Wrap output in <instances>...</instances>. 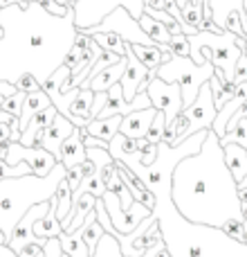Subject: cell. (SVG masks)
<instances>
[{
	"mask_svg": "<svg viewBox=\"0 0 247 257\" xmlns=\"http://www.w3.org/2000/svg\"><path fill=\"white\" fill-rule=\"evenodd\" d=\"M0 81L16 84L32 75L43 84L66 63L74 48V12L58 18L40 3H18L0 9Z\"/></svg>",
	"mask_w": 247,
	"mask_h": 257,
	"instance_id": "6da1fadb",
	"label": "cell"
},
{
	"mask_svg": "<svg viewBox=\"0 0 247 257\" xmlns=\"http://www.w3.org/2000/svg\"><path fill=\"white\" fill-rule=\"evenodd\" d=\"M171 201L186 221L198 226L222 230L225 223L243 219L238 183L227 169L220 138L214 131L207 133L198 154L173 169Z\"/></svg>",
	"mask_w": 247,
	"mask_h": 257,
	"instance_id": "7a4b0ae2",
	"label": "cell"
},
{
	"mask_svg": "<svg viewBox=\"0 0 247 257\" xmlns=\"http://www.w3.org/2000/svg\"><path fill=\"white\" fill-rule=\"evenodd\" d=\"M66 174L68 169L58 163L45 178L30 174V176L0 181V230L7 239L12 237L16 223L27 214V210L54 199L58 185L66 181Z\"/></svg>",
	"mask_w": 247,
	"mask_h": 257,
	"instance_id": "3957f363",
	"label": "cell"
},
{
	"mask_svg": "<svg viewBox=\"0 0 247 257\" xmlns=\"http://www.w3.org/2000/svg\"><path fill=\"white\" fill-rule=\"evenodd\" d=\"M238 36L232 32H222V34H214V32H198V34L189 36V59L196 66H204L212 63L214 68L222 70L225 81L234 84V70L238 63L243 50L236 45Z\"/></svg>",
	"mask_w": 247,
	"mask_h": 257,
	"instance_id": "277c9868",
	"label": "cell"
},
{
	"mask_svg": "<svg viewBox=\"0 0 247 257\" xmlns=\"http://www.w3.org/2000/svg\"><path fill=\"white\" fill-rule=\"evenodd\" d=\"M216 68L212 63L204 66H196L189 57H176L171 54V61L158 68V79L166 81V84H178L182 90V111L189 108L196 102L200 88L214 77Z\"/></svg>",
	"mask_w": 247,
	"mask_h": 257,
	"instance_id": "5b68a950",
	"label": "cell"
},
{
	"mask_svg": "<svg viewBox=\"0 0 247 257\" xmlns=\"http://www.w3.org/2000/svg\"><path fill=\"white\" fill-rule=\"evenodd\" d=\"M146 0H79L74 7V27L76 32L97 27L106 16H110L115 9H126L135 21H140L144 14Z\"/></svg>",
	"mask_w": 247,
	"mask_h": 257,
	"instance_id": "8992f818",
	"label": "cell"
},
{
	"mask_svg": "<svg viewBox=\"0 0 247 257\" xmlns=\"http://www.w3.org/2000/svg\"><path fill=\"white\" fill-rule=\"evenodd\" d=\"M86 36H94V34H117L124 43L128 45H155L148 36L142 32L140 23L126 12V9H115L110 16H106L97 27L84 30Z\"/></svg>",
	"mask_w": 247,
	"mask_h": 257,
	"instance_id": "52a82bcc",
	"label": "cell"
},
{
	"mask_svg": "<svg viewBox=\"0 0 247 257\" xmlns=\"http://www.w3.org/2000/svg\"><path fill=\"white\" fill-rule=\"evenodd\" d=\"M150 104H153L155 111L164 113L166 117V131H171L176 124V117L182 113V90L178 84H166L162 79H150L148 88H146Z\"/></svg>",
	"mask_w": 247,
	"mask_h": 257,
	"instance_id": "ba28073f",
	"label": "cell"
},
{
	"mask_svg": "<svg viewBox=\"0 0 247 257\" xmlns=\"http://www.w3.org/2000/svg\"><path fill=\"white\" fill-rule=\"evenodd\" d=\"M212 21L220 32H232L247 41V12L245 0H209Z\"/></svg>",
	"mask_w": 247,
	"mask_h": 257,
	"instance_id": "9c48e42d",
	"label": "cell"
},
{
	"mask_svg": "<svg viewBox=\"0 0 247 257\" xmlns=\"http://www.w3.org/2000/svg\"><path fill=\"white\" fill-rule=\"evenodd\" d=\"M4 163H7L9 167H18V163H27L34 176L45 178L58 165V160L54 158L50 151L40 149V147H32V149H27V147H22L20 142H9Z\"/></svg>",
	"mask_w": 247,
	"mask_h": 257,
	"instance_id": "30bf717a",
	"label": "cell"
},
{
	"mask_svg": "<svg viewBox=\"0 0 247 257\" xmlns=\"http://www.w3.org/2000/svg\"><path fill=\"white\" fill-rule=\"evenodd\" d=\"M182 113H184L186 120H189V131H186V138L196 136L198 131H212L218 111H216V106H214V95H212V88H209V81L202 86V88H200L196 102L191 104L189 108H184Z\"/></svg>",
	"mask_w": 247,
	"mask_h": 257,
	"instance_id": "8fae6325",
	"label": "cell"
},
{
	"mask_svg": "<svg viewBox=\"0 0 247 257\" xmlns=\"http://www.w3.org/2000/svg\"><path fill=\"white\" fill-rule=\"evenodd\" d=\"M120 86H122L124 99H126L128 104L135 99L137 93H146V88H148V68L142 66V61L132 54L130 45H128V50H126V70H124Z\"/></svg>",
	"mask_w": 247,
	"mask_h": 257,
	"instance_id": "7c38bea8",
	"label": "cell"
},
{
	"mask_svg": "<svg viewBox=\"0 0 247 257\" xmlns=\"http://www.w3.org/2000/svg\"><path fill=\"white\" fill-rule=\"evenodd\" d=\"M48 212H50V201H48V203H38V205H34L32 210H27L25 217H22L20 221L16 223L12 237H9V244H7L16 255L20 253V250L25 248L27 244L36 241V237H34V223L38 221V219H43Z\"/></svg>",
	"mask_w": 247,
	"mask_h": 257,
	"instance_id": "4fadbf2b",
	"label": "cell"
},
{
	"mask_svg": "<svg viewBox=\"0 0 247 257\" xmlns=\"http://www.w3.org/2000/svg\"><path fill=\"white\" fill-rule=\"evenodd\" d=\"M74 131H76V126L72 124L68 117L56 115L52 120V124H50L38 138H36V147L50 151V154H52L56 160H61V147H63V142H66Z\"/></svg>",
	"mask_w": 247,
	"mask_h": 257,
	"instance_id": "5bb4252c",
	"label": "cell"
},
{
	"mask_svg": "<svg viewBox=\"0 0 247 257\" xmlns=\"http://www.w3.org/2000/svg\"><path fill=\"white\" fill-rule=\"evenodd\" d=\"M158 111L155 108H144V111H132L122 120L120 133L128 140H142L148 136V128L153 124Z\"/></svg>",
	"mask_w": 247,
	"mask_h": 257,
	"instance_id": "9a60e30c",
	"label": "cell"
},
{
	"mask_svg": "<svg viewBox=\"0 0 247 257\" xmlns=\"http://www.w3.org/2000/svg\"><path fill=\"white\" fill-rule=\"evenodd\" d=\"M115 167H117V174H120V178L124 181V185H126V187H128V192L132 194V199L140 201L142 205H146V208H148L150 212H153V210H155V194H153V192H150L148 187H146L144 183H142L140 178H137L135 174H132L124 163L115 160Z\"/></svg>",
	"mask_w": 247,
	"mask_h": 257,
	"instance_id": "2e32d148",
	"label": "cell"
},
{
	"mask_svg": "<svg viewBox=\"0 0 247 257\" xmlns=\"http://www.w3.org/2000/svg\"><path fill=\"white\" fill-rule=\"evenodd\" d=\"M58 163L63 165L66 169H72L76 165H84L88 163V156H86V145H84V138H81V128H76L61 147V160Z\"/></svg>",
	"mask_w": 247,
	"mask_h": 257,
	"instance_id": "e0dca14e",
	"label": "cell"
},
{
	"mask_svg": "<svg viewBox=\"0 0 247 257\" xmlns=\"http://www.w3.org/2000/svg\"><path fill=\"white\" fill-rule=\"evenodd\" d=\"M130 50L142 61V66L148 68V72H158L160 66L171 61V52L166 45H130Z\"/></svg>",
	"mask_w": 247,
	"mask_h": 257,
	"instance_id": "ac0fdd59",
	"label": "cell"
},
{
	"mask_svg": "<svg viewBox=\"0 0 247 257\" xmlns=\"http://www.w3.org/2000/svg\"><path fill=\"white\" fill-rule=\"evenodd\" d=\"M122 115H112V117H106V120H92L86 128H81V133L88 138H97V140H104L110 145V140L120 133V126H122Z\"/></svg>",
	"mask_w": 247,
	"mask_h": 257,
	"instance_id": "d6986e66",
	"label": "cell"
},
{
	"mask_svg": "<svg viewBox=\"0 0 247 257\" xmlns=\"http://www.w3.org/2000/svg\"><path fill=\"white\" fill-rule=\"evenodd\" d=\"M61 235H63V228L56 219V199H52L50 201V212L34 223V237L48 241V239H58Z\"/></svg>",
	"mask_w": 247,
	"mask_h": 257,
	"instance_id": "ffe728a7",
	"label": "cell"
},
{
	"mask_svg": "<svg viewBox=\"0 0 247 257\" xmlns=\"http://www.w3.org/2000/svg\"><path fill=\"white\" fill-rule=\"evenodd\" d=\"M222 151H225L227 169L232 172L234 181L240 185V183L245 181V176H247V151L243 149V147H238V145H227V147H222Z\"/></svg>",
	"mask_w": 247,
	"mask_h": 257,
	"instance_id": "44dd1931",
	"label": "cell"
},
{
	"mask_svg": "<svg viewBox=\"0 0 247 257\" xmlns=\"http://www.w3.org/2000/svg\"><path fill=\"white\" fill-rule=\"evenodd\" d=\"M48 106H52V102H50V97L45 95V90H36V93H30L25 97V102H22V113H20V120H18V128H25L30 124V120L36 115V113L45 111Z\"/></svg>",
	"mask_w": 247,
	"mask_h": 257,
	"instance_id": "7402d4cb",
	"label": "cell"
},
{
	"mask_svg": "<svg viewBox=\"0 0 247 257\" xmlns=\"http://www.w3.org/2000/svg\"><path fill=\"white\" fill-rule=\"evenodd\" d=\"M124 70H126V57H124L120 63H115V66L106 68L104 72H99V75L90 81V90H92V93H108L110 86H115L122 81Z\"/></svg>",
	"mask_w": 247,
	"mask_h": 257,
	"instance_id": "603a6c76",
	"label": "cell"
},
{
	"mask_svg": "<svg viewBox=\"0 0 247 257\" xmlns=\"http://www.w3.org/2000/svg\"><path fill=\"white\" fill-rule=\"evenodd\" d=\"M137 23H140L142 32H144V34L148 36V39L153 41L155 45H168V41L173 39V36L168 34V27L164 25V23H160V21H155V18H150L148 14H142V18H140Z\"/></svg>",
	"mask_w": 247,
	"mask_h": 257,
	"instance_id": "cb8c5ba5",
	"label": "cell"
},
{
	"mask_svg": "<svg viewBox=\"0 0 247 257\" xmlns=\"http://www.w3.org/2000/svg\"><path fill=\"white\" fill-rule=\"evenodd\" d=\"M58 244H61V250L66 253L68 257H90V250L88 246L84 244V230H74V232H63L58 237Z\"/></svg>",
	"mask_w": 247,
	"mask_h": 257,
	"instance_id": "d4e9b609",
	"label": "cell"
},
{
	"mask_svg": "<svg viewBox=\"0 0 247 257\" xmlns=\"http://www.w3.org/2000/svg\"><path fill=\"white\" fill-rule=\"evenodd\" d=\"M184 27L189 30V36L198 34L200 27H202V0L200 3H186V7L180 9Z\"/></svg>",
	"mask_w": 247,
	"mask_h": 257,
	"instance_id": "484cf974",
	"label": "cell"
},
{
	"mask_svg": "<svg viewBox=\"0 0 247 257\" xmlns=\"http://www.w3.org/2000/svg\"><path fill=\"white\" fill-rule=\"evenodd\" d=\"M72 194H74V192L70 190V185H68L66 181L58 185L56 194H54V199H56V219H58V223H63L72 214Z\"/></svg>",
	"mask_w": 247,
	"mask_h": 257,
	"instance_id": "4316f807",
	"label": "cell"
},
{
	"mask_svg": "<svg viewBox=\"0 0 247 257\" xmlns=\"http://www.w3.org/2000/svg\"><path fill=\"white\" fill-rule=\"evenodd\" d=\"M90 39H92L94 43L99 45V48L108 50V52L117 54V57H126L128 43H124V41L117 34H94V36H90Z\"/></svg>",
	"mask_w": 247,
	"mask_h": 257,
	"instance_id": "83f0119b",
	"label": "cell"
},
{
	"mask_svg": "<svg viewBox=\"0 0 247 257\" xmlns=\"http://www.w3.org/2000/svg\"><path fill=\"white\" fill-rule=\"evenodd\" d=\"M94 172V165L90 163H84V165H76V167H72V169H68V174H66V183L70 185V190L72 192H76L79 190V185L84 183V178H88L90 174Z\"/></svg>",
	"mask_w": 247,
	"mask_h": 257,
	"instance_id": "f1b7e54d",
	"label": "cell"
},
{
	"mask_svg": "<svg viewBox=\"0 0 247 257\" xmlns=\"http://www.w3.org/2000/svg\"><path fill=\"white\" fill-rule=\"evenodd\" d=\"M92 257H124V253H122L120 241L106 232V235L102 237V241L97 244V248H94Z\"/></svg>",
	"mask_w": 247,
	"mask_h": 257,
	"instance_id": "f546056e",
	"label": "cell"
},
{
	"mask_svg": "<svg viewBox=\"0 0 247 257\" xmlns=\"http://www.w3.org/2000/svg\"><path fill=\"white\" fill-rule=\"evenodd\" d=\"M227 145H238L247 151V117H243V120L236 124L234 131L227 133V136L220 140V147H227Z\"/></svg>",
	"mask_w": 247,
	"mask_h": 257,
	"instance_id": "4dcf8cb0",
	"label": "cell"
},
{
	"mask_svg": "<svg viewBox=\"0 0 247 257\" xmlns=\"http://www.w3.org/2000/svg\"><path fill=\"white\" fill-rule=\"evenodd\" d=\"M164 133H166V117H164V113L158 111L153 124H150V128H148V136H146V140H148L150 145H160V142L164 140Z\"/></svg>",
	"mask_w": 247,
	"mask_h": 257,
	"instance_id": "1f68e13d",
	"label": "cell"
},
{
	"mask_svg": "<svg viewBox=\"0 0 247 257\" xmlns=\"http://www.w3.org/2000/svg\"><path fill=\"white\" fill-rule=\"evenodd\" d=\"M27 95L25 93H16L12 95V97H7L2 104H0V108H2L7 115L16 117V120H20V113H22V102H25Z\"/></svg>",
	"mask_w": 247,
	"mask_h": 257,
	"instance_id": "d6a6232c",
	"label": "cell"
},
{
	"mask_svg": "<svg viewBox=\"0 0 247 257\" xmlns=\"http://www.w3.org/2000/svg\"><path fill=\"white\" fill-rule=\"evenodd\" d=\"M166 48H168V52L176 54V57H189V36H184V34L173 36Z\"/></svg>",
	"mask_w": 247,
	"mask_h": 257,
	"instance_id": "836d02e7",
	"label": "cell"
},
{
	"mask_svg": "<svg viewBox=\"0 0 247 257\" xmlns=\"http://www.w3.org/2000/svg\"><path fill=\"white\" fill-rule=\"evenodd\" d=\"M14 86H16L18 93H25V95H30V93H36V90H40V84H38V81H36L32 75L20 77V79H18Z\"/></svg>",
	"mask_w": 247,
	"mask_h": 257,
	"instance_id": "e575fe53",
	"label": "cell"
},
{
	"mask_svg": "<svg viewBox=\"0 0 247 257\" xmlns=\"http://www.w3.org/2000/svg\"><path fill=\"white\" fill-rule=\"evenodd\" d=\"M43 255L45 257H61L63 250H61V244H58V239H48V241H45Z\"/></svg>",
	"mask_w": 247,
	"mask_h": 257,
	"instance_id": "d590c367",
	"label": "cell"
},
{
	"mask_svg": "<svg viewBox=\"0 0 247 257\" xmlns=\"http://www.w3.org/2000/svg\"><path fill=\"white\" fill-rule=\"evenodd\" d=\"M16 93H18V90H16V86L7 84V81H0V104H2L7 97H12V95H16Z\"/></svg>",
	"mask_w": 247,
	"mask_h": 257,
	"instance_id": "8d00e7d4",
	"label": "cell"
},
{
	"mask_svg": "<svg viewBox=\"0 0 247 257\" xmlns=\"http://www.w3.org/2000/svg\"><path fill=\"white\" fill-rule=\"evenodd\" d=\"M14 126H18V124H14ZM14 126L12 124H0V145L12 140V128Z\"/></svg>",
	"mask_w": 247,
	"mask_h": 257,
	"instance_id": "74e56055",
	"label": "cell"
},
{
	"mask_svg": "<svg viewBox=\"0 0 247 257\" xmlns=\"http://www.w3.org/2000/svg\"><path fill=\"white\" fill-rule=\"evenodd\" d=\"M144 7L150 9H158V12H166V0H146Z\"/></svg>",
	"mask_w": 247,
	"mask_h": 257,
	"instance_id": "f35d334b",
	"label": "cell"
},
{
	"mask_svg": "<svg viewBox=\"0 0 247 257\" xmlns=\"http://www.w3.org/2000/svg\"><path fill=\"white\" fill-rule=\"evenodd\" d=\"M0 124H18V120L16 117H12V115H7V113L2 111V108H0Z\"/></svg>",
	"mask_w": 247,
	"mask_h": 257,
	"instance_id": "ab89813d",
	"label": "cell"
},
{
	"mask_svg": "<svg viewBox=\"0 0 247 257\" xmlns=\"http://www.w3.org/2000/svg\"><path fill=\"white\" fill-rule=\"evenodd\" d=\"M0 257H18V255L14 253V250L9 248L7 244H0Z\"/></svg>",
	"mask_w": 247,
	"mask_h": 257,
	"instance_id": "60d3db41",
	"label": "cell"
},
{
	"mask_svg": "<svg viewBox=\"0 0 247 257\" xmlns=\"http://www.w3.org/2000/svg\"><path fill=\"white\" fill-rule=\"evenodd\" d=\"M236 45H238V48L243 50V54L247 57V41H245V39H240V36H238V39H236Z\"/></svg>",
	"mask_w": 247,
	"mask_h": 257,
	"instance_id": "b9f144b4",
	"label": "cell"
},
{
	"mask_svg": "<svg viewBox=\"0 0 247 257\" xmlns=\"http://www.w3.org/2000/svg\"><path fill=\"white\" fill-rule=\"evenodd\" d=\"M173 3L178 5V9H182V7H186V3H189V0H173Z\"/></svg>",
	"mask_w": 247,
	"mask_h": 257,
	"instance_id": "7bdbcfd3",
	"label": "cell"
},
{
	"mask_svg": "<svg viewBox=\"0 0 247 257\" xmlns=\"http://www.w3.org/2000/svg\"><path fill=\"white\" fill-rule=\"evenodd\" d=\"M0 244H9V239L4 237V232H2V230H0Z\"/></svg>",
	"mask_w": 247,
	"mask_h": 257,
	"instance_id": "ee69618b",
	"label": "cell"
},
{
	"mask_svg": "<svg viewBox=\"0 0 247 257\" xmlns=\"http://www.w3.org/2000/svg\"><path fill=\"white\" fill-rule=\"evenodd\" d=\"M238 190H247V176H245V181L238 185Z\"/></svg>",
	"mask_w": 247,
	"mask_h": 257,
	"instance_id": "f6af8a7d",
	"label": "cell"
},
{
	"mask_svg": "<svg viewBox=\"0 0 247 257\" xmlns=\"http://www.w3.org/2000/svg\"><path fill=\"white\" fill-rule=\"evenodd\" d=\"M189 3H200V0H189Z\"/></svg>",
	"mask_w": 247,
	"mask_h": 257,
	"instance_id": "bcb514c9",
	"label": "cell"
},
{
	"mask_svg": "<svg viewBox=\"0 0 247 257\" xmlns=\"http://www.w3.org/2000/svg\"><path fill=\"white\" fill-rule=\"evenodd\" d=\"M245 12H247V0H245Z\"/></svg>",
	"mask_w": 247,
	"mask_h": 257,
	"instance_id": "7dc6e473",
	"label": "cell"
},
{
	"mask_svg": "<svg viewBox=\"0 0 247 257\" xmlns=\"http://www.w3.org/2000/svg\"><path fill=\"white\" fill-rule=\"evenodd\" d=\"M0 39H2V30H0Z\"/></svg>",
	"mask_w": 247,
	"mask_h": 257,
	"instance_id": "c3c4849f",
	"label": "cell"
},
{
	"mask_svg": "<svg viewBox=\"0 0 247 257\" xmlns=\"http://www.w3.org/2000/svg\"><path fill=\"white\" fill-rule=\"evenodd\" d=\"M43 257H45V255H43Z\"/></svg>",
	"mask_w": 247,
	"mask_h": 257,
	"instance_id": "681fc988",
	"label": "cell"
}]
</instances>
